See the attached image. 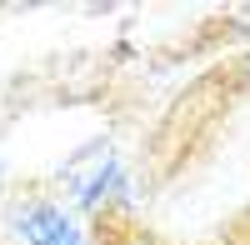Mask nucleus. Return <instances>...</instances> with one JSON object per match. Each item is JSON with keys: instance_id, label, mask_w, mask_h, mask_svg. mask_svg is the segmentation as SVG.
I'll return each mask as SVG.
<instances>
[{"instance_id": "f257e3e1", "label": "nucleus", "mask_w": 250, "mask_h": 245, "mask_svg": "<svg viewBox=\"0 0 250 245\" xmlns=\"http://www.w3.org/2000/svg\"><path fill=\"white\" fill-rule=\"evenodd\" d=\"M10 225H15V235L25 245H80L75 220L55 200H20L10 210Z\"/></svg>"}, {"instance_id": "f03ea898", "label": "nucleus", "mask_w": 250, "mask_h": 245, "mask_svg": "<svg viewBox=\"0 0 250 245\" xmlns=\"http://www.w3.org/2000/svg\"><path fill=\"white\" fill-rule=\"evenodd\" d=\"M95 245H160L140 220L120 215V210H100L95 215Z\"/></svg>"}, {"instance_id": "7ed1b4c3", "label": "nucleus", "mask_w": 250, "mask_h": 245, "mask_svg": "<svg viewBox=\"0 0 250 245\" xmlns=\"http://www.w3.org/2000/svg\"><path fill=\"white\" fill-rule=\"evenodd\" d=\"M235 85H240V90H245V95H250V55H245V60H240V70H235Z\"/></svg>"}]
</instances>
